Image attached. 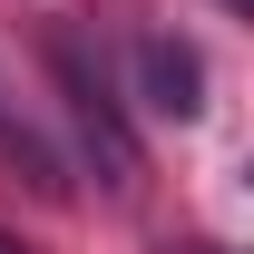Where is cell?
<instances>
[{
	"label": "cell",
	"instance_id": "obj_1",
	"mask_svg": "<svg viewBox=\"0 0 254 254\" xmlns=\"http://www.w3.org/2000/svg\"><path fill=\"white\" fill-rule=\"evenodd\" d=\"M147 88H157V108L166 118H195V108H205V68H195V49L186 39H147Z\"/></svg>",
	"mask_w": 254,
	"mask_h": 254
},
{
	"label": "cell",
	"instance_id": "obj_3",
	"mask_svg": "<svg viewBox=\"0 0 254 254\" xmlns=\"http://www.w3.org/2000/svg\"><path fill=\"white\" fill-rule=\"evenodd\" d=\"M235 10H245V0H235Z\"/></svg>",
	"mask_w": 254,
	"mask_h": 254
},
{
	"label": "cell",
	"instance_id": "obj_2",
	"mask_svg": "<svg viewBox=\"0 0 254 254\" xmlns=\"http://www.w3.org/2000/svg\"><path fill=\"white\" fill-rule=\"evenodd\" d=\"M0 254H30V245H20V235H0Z\"/></svg>",
	"mask_w": 254,
	"mask_h": 254
}]
</instances>
